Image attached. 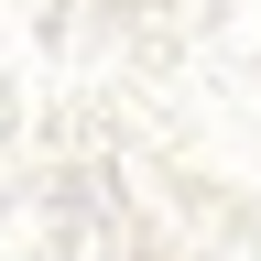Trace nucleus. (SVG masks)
<instances>
[]
</instances>
